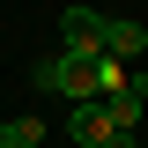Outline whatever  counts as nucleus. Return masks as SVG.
<instances>
[{"label": "nucleus", "instance_id": "nucleus-3", "mask_svg": "<svg viewBox=\"0 0 148 148\" xmlns=\"http://www.w3.org/2000/svg\"><path fill=\"white\" fill-rule=\"evenodd\" d=\"M67 133L82 148H104V133H111V111H104V96H82V104H67Z\"/></svg>", "mask_w": 148, "mask_h": 148}, {"label": "nucleus", "instance_id": "nucleus-1", "mask_svg": "<svg viewBox=\"0 0 148 148\" xmlns=\"http://www.w3.org/2000/svg\"><path fill=\"white\" fill-rule=\"evenodd\" d=\"M119 74H126V59H111V52H52V59H37L30 82L82 104V96H104V82H119Z\"/></svg>", "mask_w": 148, "mask_h": 148}, {"label": "nucleus", "instance_id": "nucleus-6", "mask_svg": "<svg viewBox=\"0 0 148 148\" xmlns=\"http://www.w3.org/2000/svg\"><path fill=\"white\" fill-rule=\"evenodd\" d=\"M104 148H141V141H133V126H111V133H104Z\"/></svg>", "mask_w": 148, "mask_h": 148}, {"label": "nucleus", "instance_id": "nucleus-2", "mask_svg": "<svg viewBox=\"0 0 148 148\" xmlns=\"http://www.w3.org/2000/svg\"><path fill=\"white\" fill-rule=\"evenodd\" d=\"M59 52H104V15L96 8H59Z\"/></svg>", "mask_w": 148, "mask_h": 148}, {"label": "nucleus", "instance_id": "nucleus-7", "mask_svg": "<svg viewBox=\"0 0 148 148\" xmlns=\"http://www.w3.org/2000/svg\"><path fill=\"white\" fill-rule=\"evenodd\" d=\"M133 89H141V104H148V74H133Z\"/></svg>", "mask_w": 148, "mask_h": 148}, {"label": "nucleus", "instance_id": "nucleus-4", "mask_svg": "<svg viewBox=\"0 0 148 148\" xmlns=\"http://www.w3.org/2000/svg\"><path fill=\"white\" fill-rule=\"evenodd\" d=\"M104 111H111V126H141V119H148L141 89H133V74H119V82H104Z\"/></svg>", "mask_w": 148, "mask_h": 148}, {"label": "nucleus", "instance_id": "nucleus-5", "mask_svg": "<svg viewBox=\"0 0 148 148\" xmlns=\"http://www.w3.org/2000/svg\"><path fill=\"white\" fill-rule=\"evenodd\" d=\"M104 52H111V59H141V52H148V30H141L133 15H104Z\"/></svg>", "mask_w": 148, "mask_h": 148}]
</instances>
